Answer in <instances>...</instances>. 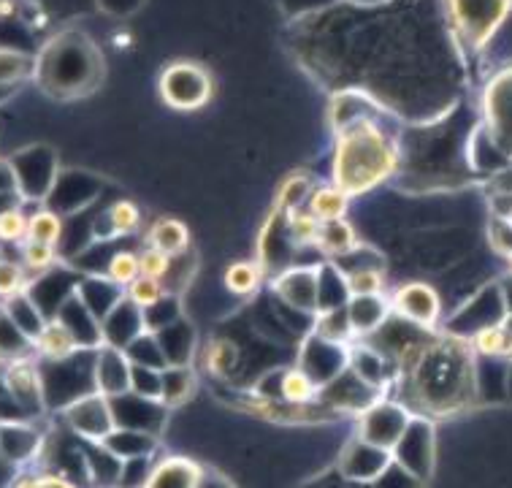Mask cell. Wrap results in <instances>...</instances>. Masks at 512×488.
Listing matches in <instances>:
<instances>
[{
	"instance_id": "cell-1",
	"label": "cell",
	"mask_w": 512,
	"mask_h": 488,
	"mask_svg": "<svg viewBox=\"0 0 512 488\" xmlns=\"http://www.w3.org/2000/svg\"><path fill=\"white\" fill-rule=\"evenodd\" d=\"M396 166V155L388 136L369 120L347 125L342 139L336 144V188L355 196L374 188L388 177Z\"/></svg>"
},
{
	"instance_id": "cell-2",
	"label": "cell",
	"mask_w": 512,
	"mask_h": 488,
	"mask_svg": "<svg viewBox=\"0 0 512 488\" xmlns=\"http://www.w3.org/2000/svg\"><path fill=\"white\" fill-rule=\"evenodd\" d=\"M98 52L79 36H60L36 60L38 85L57 98L87 93L98 79Z\"/></svg>"
},
{
	"instance_id": "cell-3",
	"label": "cell",
	"mask_w": 512,
	"mask_h": 488,
	"mask_svg": "<svg viewBox=\"0 0 512 488\" xmlns=\"http://www.w3.org/2000/svg\"><path fill=\"white\" fill-rule=\"evenodd\" d=\"M456 30L469 47H485L504 19L510 17L512 0H447Z\"/></svg>"
},
{
	"instance_id": "cell-4",
	"label": "cell",
	"mask_w": 512,
	"mask_h": 488,
	"mask_svg": "<svg viewBox=\"0 0 512 488\" xmlns=\"http://www.w3.org/2000/svg\"><path fill=\"white\" fill-rule=\"evenodd\" d=\"M160 95L171 109L179 112H193L209 104L212 98V76L198 63H174L160 76Z\"/></svg>"
},
{
	"instance_id": "cell-5",
	"label": "cell",
	"mask_w": 512,
	"mask_h": 488,
	"mask_svg": "<svg viewBox=\"0 0 512 488\" xmlns=\"http://www.w3.org/2000/svg\"><path fill=\"white\" fill-rule=\"evenodd\" d=\"M63 418L84 442H103L117 429V415H114V402L101 391L79 396L71 404L63 407Z\"/></svg>"
},
{
	"instance_id": "cell-6",
	"label": "cell",
	"mask_w": 512,
	"mask_h": 488,
	"mask_svg": "<svg viewBox=\"0 0 512 488\" xmlns=\"http://www.w3.org/2000/svg\"><path fill=\"white\" fill-rule=\"evenodd\" d=\"M410 415L401 404L393 402H374L366 407L358 423V437L369 445H377L382 451L393 453L404 440V434L410 429Z\"/></svg>"
},
{
	"instance_id": "cell-7",
	"label": "cell",
	"mask_w": 512,
	"mask_h": 488,
	"mask_svg": "<svg viewBox=\"0 0 512 488\" xmlns=\"http://www.w3.org/2000/svg\"><path fill=\"white\" fill-rule=\"evenodd\" d=\"M3 383H6V391L14 404L25 413V418L44 410V402H47L44 372H41V364H36L30 356L3 366Z\"/></svg>"
},
{
	"instance_id": "cell-8",
	"label": "cell",
	"mask_w": 512,
	"mask_h": 488,
	"mask_svg": "<svg viewBox=\"0 0 512 488\" xmlns=\"http://www.w3.org/2000/svg\"><path fill=\"white\" fill-rule=\"evenodd\" d=\"M131 377H133V361L131 356L120 348H106L95 356L93 364V380L95 391H101L109 399H120V396L131 394Z\"/></svg>"
},
{
	"instance_id": "cell-9",
	"label": "cell",
	"mask_w": 512,
	"mask_h": 488,
	"mask_svg": "<svg viewBox=\"0 0 512 488\" xmlns=\"http://www.w3.org/2000/svg\"><path fill=\"white\" fill-rule=\"evenodd\" d=\"M391 307L399 312L401 318L418 323L423 329L434 326L439 318V299L434 288L423 285V282H410V285H401L396 296H393Z\"/></svg>"
},
{
	"instance_id": "cell-10",
	"label": "cell",
	"mask_w": 512,
	"mask_h": 488,
	"mask_svg": "<svg viewBox=\"0 0 512 488\" xmlns=\"http://www.w3.org/2000/svg\"><path fill=\"white\" fill-rule=\"evenodd\" d=\"M277 293L301 312L320 310V269H290L277 277Z\"/></svg>"
},
{
	"instance_id": "cell-11",
	"label": "cell",
	"mask_w": 512,
	"mask_h": 488,
	"mask_svg": "<svg viewBox=\"0 0 512 488\" xmlns=\"http://www.w3.org/2000/svg\"><path fill=\"white\" fill-rule=\"evenodd\" d=\"M393 453L382 451L377 445H369L361 437H355L342 453V472L353 480H374L391 467Z\"/></svg>"
},
{
	"instance_id": "cell-12",
	"label": "cell",
	"mask_w": 512,
	"mask_h": 488,
	"mask_svg": "<svg viewBox=\"0 0 512 488\" xmlns=\"http://www.w3.org/2000/svg\"><path fill=\"white\" fill-rule=\"evenodd\" d=\"M33 350L38 358H44L47 364H60L68 358L79 356L82 342L74 337V331L68 329L60 318H49L47 326L41 329L36 339H33Z\"/></svg>"
},
{
	"instance_id": "cell-13",
	"label": "cell",
	"mask_w": 512,
	"mask_h": 488,
	"mask_svg": "<svg viewBox=\"0 0 512 488\" xmlns=\"http://www.w3.org/2000/svg\"><path fill=\"white\" fill-rule=\"evenodd\" d=\"M41 448V437L30 421L0 423V461L6 464H25Z\"/></svg>"
},
{
	"instance_id": "cell-14",
	"label": "cell",
	"mask_w": 512,
	"mask_h": 488,
	"mask_svg": "<svg viewBox=\"0 0 512 488\" xmlns=\"http://www.w3.org/2000/svg\"><path fill=\"white\" fill-rule=\"evenodd\" d=\"M485 109H488V117H491L488 122L494 125L496 136L512 141V68L496 76L494 85L488 87Z\"/></svg>"
},
{
	"instance_id": "cell-15",
	"label": "cell",
	"mask_w": 512,
	"mask_h": 488,
	"mask_svg": "<svg viewBox=\"0 0 512 488\" xmlns=\"http://www.w3.org/2000/svg\"><path fill=\"white\" fill-rule=\"evenodd\" d=\"M141 488H201V467L187 459L160 461Z\"/></svg>"
},
{
	"instance_id": "cell-16",
	"label": "cell",
	"mask_w": 512,
	"mask_h": 488,
	"mask_svg": "<svg viewBox=\"0 0 512 488\" xmlns=\"http://www.w3.org/2000/svg\"><path fill=\"white\" fill-rule=\"evenodd\" d=\"M106 451L117 456L120 461L147 459L149 453L155 451V437L152 432H141V429H128V426H117L106 440L101 442Z\"/></svg>"
},
{
	"instance_id": "cell-17",
	"label": "cell",
	"mask_w": 512,
	"mask_h": 488,
	"mask_svg": "<svg viewBox=\"0 0 512 488\" xmlns=\"http://www.w3.org/2000/svg\"><path fill=\"white\" fill-rule=\"evenodd\" d=\"M391 304L385 296H355L347 301V318H350V329L353 334H369L380 326L382 320L388 318Z\"/></svg>"
},
{
	"instance_id": "cell-18",
	"label": "cell",
	"mask_w": 512,
	"mask_h": 488,
	"mask_svg": "<svg viewBox=\"0 0 512 488\" xmlns=\"http://www.w3.org/2000/svg\"><path fill=\"white\" fill-rule=\"evenodd\" d=\"M3 310H6V315L14 320V326H17V329L22 331L30 342L41 334V329L47 326V320H49L47 315H44V310H41L36 301H33L30 291L19 293V296H14V299L9 301H3Z\"/></svg>"
},
{
	"instance_id": "cell-19",
	"label": "cell",
	"mask_w": 512,
	"mask_h": 488,
	"mask_svg": "<svg viewBox=\"0 0 512 488\" xmlns=\"http://www.w3.org/2000/svg\"><path fill=\"white\" fill-rule=\"evenodd\" d=\"M149 247L155 250H163L166 255H182L187 253L190 247V231L182 220H174V217H163L158 220L152 231H149Z\"/></svg>"
},
{
	"instance_id": "cell-20",
	"label": "cell",
	"mask_w": 512,
	"mask_h": 488,
	"mask_svg": "<svg viewBox=\"0 0 512 488\" xmlns=\"http://www.w3.org/2000/svg\"><path fill=\"white\" fill-rule=\"evenodd\" d=\"M30 350H33V342L14 326V320L0 307V366L28 358Z\"/></svg>"
},
{
	"instance_id": "cell-21",
	"label": "cell",
	"mask_w": 512,
	"mask_h": 488,
	"mask_svg": "<svg viewBox=\"0 0 512 488\" xmlns=\"http://www.w3.org/2000/svg\"><path fill=\"white\" fill-rule=\"evenodd\" d=\"M280 396L285 404H296V407L312 404L317 396V380L307 369H288L280 380Z\"/></svg>"
},
{
	"instance_id": "cell-22",
	"label": "cell",
	"mask_w": 512,
	"mask_h": 488,
	"mask_svg": "<svg viewBox=\"0 0 512 488\" xmlns=\"http://www.w3.org/2000/svg\"><path fill=\"white\" fill-rule=\"evenodd\" d=\"M196 391V380L190 375L187 366H168L163 369V399L160 402L166 407H177L185 404Z\"/></svg>"
},
{
	"instance_id": "cell-23",
	"label": "cell",
	"mask_w": 512,
	"mask_h": 488,
	"mask_svg": "<svg viewBox=\"0 0 512 488\" xmlns=\"http://www.w3.org/2000/svg\"><path fill=\"white\" fill-rule=\"evenodd\" d=\"M309 212L320 220V223H334V220H345L347 212V193L339 188H317L309 198Z\"/></svg>"
},
{
	"instance_id": "cell-24",
	"label": "cell",
	"mask_w": 512,
	"mask_h": 488,
	"mask_svg": "<svg viewBox=\"0 0 512 488\" xmlns=\"http://www.w3.org/2000/svg\"><path fill=\"white\" fill-rule=\"evenodd\" d=\"M60 239H63V217L55 209H36L28 223V242L57 247Z\"/></svg>"
},
{
	"instance_id": "cell-25",
	"label": "cell",
	"mask_w": 512,
	"mask_h": 488,
	"mask_svg": "<svg viewBox=\"0 0 512 488\" xmlns=\"http://www.w3.org/2000/svg\"><path fill=\"white\" fill-rule=\"evenodd\" d=\"M36 74V60L17 49H0V87H17Z\"/></svg>"
},
{
	"instance_id": "cell-26",
	"label": "cell",
	"mask_w": 512,
	"mask_h": 488,
	"mask_svg": "<svg viewBox=\"0 0 512 488\" xmlns=\"http://www.w3.org/2000/svg\"><path fill=\"white\" fill-rule=\"evenodd\" d=\"M261 266L258 263L250 261H239L231 263L228 266V272H225V288L236 296H250V293L258 291V285H261Z\"/></svg>"
},
{
	"instance_id": "cell-27",
	"label": "cell",
	"mask_w": 512,
	"mask_h": 488,
	"mask_svg": "<svg viewBox=\"0 0 512 488\" xmlns=\"http://www.w3.org/2000/svg\"><path fill=\"white\" fill-rule=\"evenodd\" d=\"M317 244L326 253H350L355 244H358V236H355V228L347 220H334V223H323V231H320Z\"/></svg>"
},
{
	"instance_id": "cell-28",
	"label": "cell",
	"mask_w": 512,
	"mask_h": 488,
	"mask_svg": "<svg viewBox=\"0 0 512 488\" xmlns=\"http://www.w3.org/2000/svg\"><path fill=\"white\" fill-rule=\"evenodd\" d=\"M125 299L133 301L139 310H152V307H158L163 301L168 299L166 288H163V282L152 280V277H144L141 274L139 280H133L128 285V293H125Z\"/></svg>"
},
{
	"instance_id": "cell-29",
	"label": "cell",
	"mask_w": 512,
	"mask_h": 488,
	"mask_svg": "<svg viewBox=\"0 0 512 488\" xmlns=\"http://www.w3.org/2000/svg\"><path fill=\"white\" fill-rule=\"evenodd\" d=\"M28 269L19 261H9V258H0V301H9L19 293L30 291Z\"/></svg>"
},
{
	"instance_id": "cell-30",
	"label": "cell",
	"mask_w": 512,
	"mask_h": 488,
	"mask_svg": "<svg viewBox=\"0 0 512 488\" xmlns=\"http://www.w3.org/2000/svg\"><path fill=\"white\" fill-rule=\"evenodd\" d=\"M345 288L347 299H355V296H380L382 288H385V277H382L380 269L364 266V269H355V272L345 274Z\"/></svg>"
},
{
	"instance_id": "cell-31",
	"label": "cell",
	"mask_w": 512,
	"mask_h": 488,
	"mask_svg": "<svg viewBox=\"0 0 512 488\" xmlns=\"http://www.w3.org/2000/svg\"><path fill=\"white\" fill-rule=\"evenodd\" d=\"M106 277L112 285H131L133 280L141 277V258L139 253L131 250H120L112 255V261L106 266Z\"/></svg>"
},
{
	"instance_id": "cell-32",
	"label": "cell",
	"mask_w": 512,
	"mask_h": 488,
	"mask_svg": "<svg viewBox=\"0 0 512 488\" xmlns=\"http://www.w3.org/2000/svg\"><path fill=\"white\" fill-rule=\"evenodd\" d=\"M131 394L141 396V399H149V402H160V399H163V372L133 364Z\"/></svg>"
},
{
	"instance_id": "cell-33",
	"label": "cell",
	"mask_w": 512,
	"mask_h": 488,
	"mask_svg": "<svg viewBox=\"0 0 512 488\" xmlns=\"http://www.w3.org/2000/svg\"><path fill=\"white\" fill-rule=\"evenodd\" d=\"M475 348L483 356H512V337L504 326H488V329L477 331Z\"/></svg>"
},
{
	"instance_id": "cell-34",
	"label": "cell",
	"mask_w": 512,
	"mask_h": 488,
	"mask_svg": "<svg viewBox=\"0 0 512 488\" xmlns=\"http://www.w3.org/2000/svg\"><path fill=\"white\" fill-rule=\"evenodd\" d=\"M57 261V247L38 242H25L22 244V266L30 274H47Z\"/></svg>"
},
{
	"instance_id": "cell-35",
	"label": "cell",
	"mask_w": 512,
	"mask_h": 488,
	"mask_svg": "<svg viewBox=\"0 0 512 488\" xmlns=\"http://www.w3.org/2000/svg\"><path fill=\"white\" fill-rule=\"evenodd\" d=\"M30 217L22 207H14L0 215V244H25L28 242Z\"/></svg>"
},
{
	"instance_id": "cell-36",
	"label": "cell",
	"mask_w": 512,
	"mask_h": 488,
	"mask_svg": "<svg viewBox=\"0 0 512 488\" xmlns=\"http://www.w3.org/2000/svg\"><path fill=\"white\" fill-rule=\"evenodd\" d=\"M320 339H328V342H342L353 334L350 329V318H347V304L345 307H336V310H326L320 315Z\"/></svg>"
},
{
	"instance_id": "cell-37",
	"label": "cell",
	"mask_w": 512,
	"mask_h": 488,
	"mask_svg": "<svg viewBox=\"0 0 512 488\" xmlns=\"http://www.w3.org/2000/svg\"><path fill=\"white\" fill-rule=\"evenodd\" d=\"M288 228L298 244H317L320 231H323V223L312 212H298L296 209V212H290Z\"/></svg>"
},
{
	"instance_id": "cell-38",
	"label": "cell",
	"mask_w": 512,
	"mask_h": 488,
	"mask_svg": "<svg viewBox=\"0 0 512 488\" xmlns=\"http://www.w3.org/2000/svg\"><path fill=\"white\" fill-rule=\"evenodd\" d=\"M109 226L114 234H133L141 226V209L133 201H117L109 209Z\"/></svg>"
},
{
	"instance_id": "cell-39",
	"label": "cell",
	"mask_w": 512,
	"mask_h": 488,
	"mask_svg": "<svg viewBox=\"0 0 512 488\" xmlns=\"http://www.w3.org/2000/svg\"><path fill=\"white\" fill-rule=\"evenodd\" d=\"M139 258H141V274H144V277H152V280L163 282L168 277V272H171V255H166L163 250L149 247V250H144Z\"/></svg>"
},
{
	"instance_id": "cell-40",
	"label": "cell",
	"mask_w": 512,
	"mask_h": 488,
	"mask_svg": "<svg viewBox=\"0 0 512 488\" xmlns=\"http://www.w3.org/2000/svg\"><path fill=\"white\" fill-rule=\"evenodd\" d=\"M488 239L496 253H502L510 258L512 255V220L507 217H494L491 226H488Z\"/></svg>"
},
{
	"instance_id": "cell-41",
	"label": "cell",
	"mask_w": 512,
	"mask_h": 488,
	"mask_svg": "<svg viewBox=\"0 0 512 488\" xmlns=\"http://www.w3.org/2000/svg\"><path fill=\"white\" fill-rule=\"evenodd\" d=\"M309 193V179L307 177H290L280 190V201L282 209H288V212H296V207L307 198Z\"/></svg>"
},
{
	"instance_id": "cell-42",
	"label": "cell",
	"mask_w": 512,
	"mask_h": 488,
	"mask_svg": "<svg viewBox=\"0 0 512 488\" xmlns=\"http://www.w3.org/2000/svg\"><path fill=\"white\" fill-rule=\"evenodd\" d=\"M14 488H76L74 483L63 475L55 472H44V475H28V478H19Z\"/></svg>"
},
{
	"instance_id": "cell-43",
	"label": "cell",
	"mask_w": 512,
	"mask_h": 488,
	"mask_svg": "<svg viewBox=\"0 0 512 488\" xmlns=\"http://www.w3.org/2000/svg\"><path fill=\"white\" fill-rule=\"evenodd\" d=\"M236 356V350H233L231 342H212V348H209V356H206V364L209 369L215 372V375H223L228 364L233 361Z\"/></svg>"
},
{
	"instance_id": "cell-44",
	"label": "cell",
	"mask_w": 512,
	"mask_h": 488,
	"mask_svg": "<svg viewBox=\"0 0 512 488\" xmlns=\"http://www.w3.org/2000/svg\"><path fill=\"white\" fill-rule=\"evenodd\" d=\"M0 193H17V179H14L11 160L3 158H0Z\"/></svg>"
},
{
	"instance_id": "cell-45",
	"label": "cell",
	"mask_w": 512,
	"mask_h": 488,
	"mask_svg": "<svg viewBox=\"0 0 512 488\" xmlns=\"http://www.w3.org/2000/svg\"><path fill=\"white\" fill-rule=\"evenodd\" d=\"M504 329H507V334H510V337H512V315H510V318H507V323H504Z\"/></svg>"
},
{
	"instance_id": "cell-46",
	"label": "cell",
	"mask_w": 512,
	"mask_h": 488,
	"mask_svg": "<svg viewBox=\"0 0 512 488\" xmlns=\"http://www.w3.org/2000/svg\"><path fill=\"white\" fill-rule=\"evenodd\" d=\"M361 3H374V0H361Z\"/></svg>"
},
{
	"instance_id": "cell-47",
	"label": "cell",
	"mask_w": 512,
	"mask_h": 488,
	"mask_svg": "<svg viewBox=\"0 0 512 488\" xmlns=\"http://www.w3.org/2000/svg\"><path fill=\"white\" fill-rule=\"evenodd\" d=\"M510 269H512V255H510Z\"/></svg>"
},
{
	"instance_id": "cell-48",
	"label": "cell",
	"mask_w": 512,
	"mask_h": 488,
	"mask_svg": "<svg viewBox=\"0 0 512 488\" xmlns=\"http://www.w3.org/2000/svg\"><path fill=\"white\" fill-rule=\"evenodd\" d=\"M0 258H3V250H0Z\"/></svg>"
},
{
	"instance_id": "cell-49",
	"label": "cell",
	"mask_w": 512,
	"mask_h": 488,
	"mask_svg": "<svg viewBox=\"0 0 512 488\" xmlns=\"http://www.w3.org/2000/svg\"><path fill=\"white\" fill-rule=\"evenodd\" d=\"M510 220H512V217H510Z\"/></svg>"
}]
</instances>
